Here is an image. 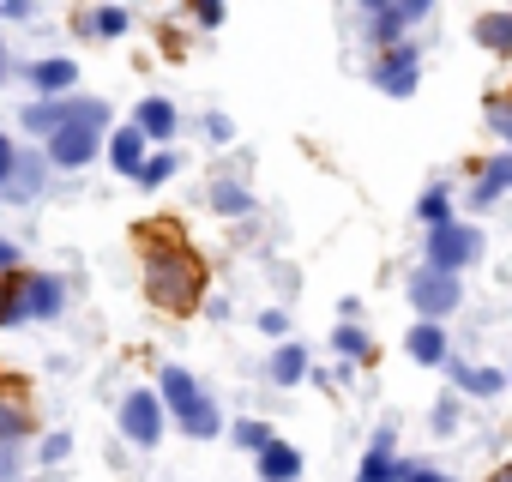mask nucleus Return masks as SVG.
Returning <instances> with one entry per match:
<instances>
[{
  "instance_id": "obj_30",
  "label": "nucleus",
  "mask_w": 512,
  "mask_h": 482,
  "mask_svg": "<svg viewBox=\"0 0 512 482\" xmlns=\"http://www.w3.org/2000/svg\"><path fill=\"white\" fill-rule=\"evenodd\" d=\"M67 452H73V434H43V452H37V458H43V464H61Z\"/></svg>"
},
{
  "instance_id": "obj_21",
  "label": "nucleus",
  "mask_w": 512,
  "mask_h": 482,
  "mask_svg": "<svg viewBox=\"0 0 512 482\" xmlns=\"http://www.w3.org/2000/svg\"><path fill=\"white\" fill-rule=\"evenodd\" d=\"M476 43L488 55H512V13H482L476 19Z\"/></svg>"
},
{
  "instance_id": "obj_34",
  "label": "nucleus",
  "mask_w": 512,
  "mask_h": 482,
  "mask_svg": "<svg viewBox=\"0 0 512 482\" xmlns=\"http://www.w3.org/2000/svg\"><path fill=\"white\" fill-rule=\"evenodd\" d=\"M193 19L211 31V25H223V7H217V0H199V7H193Z\"/></svg>"
},
{
  "instance_id": "obj_6",
  "label": "nucleus",
  "mask_w": 512,
  "mask_h": 482,
  "mask_svg": "<svg viewBox=\"0 0 512 482\" xmlns=\"http://www.w3.org/2000/svg\"><path fill=\"white\" fill-rule=\"evenodd\" d=\"M404 296H410V308H416L422 320H434V326H440V320H446V314H452V308L464 302V284H458L452 272L416 266V272H410V290H404Z\"/></svg>"
},
{
  "instance_id": "obj_39",
  "label": "nucleus",
  "mask_w": 512,
  "mask_h": 482,
  "mask_svg": "<svg viewBox=\"0 0 512 482\" xmlns=\"http://www.w3.org/2000/svg\"><path fill=\"white\" fill-rule=\"evenodd\" d=\"M7 73H13V61H7V49H0V85H7Z\"/></svg>"
},
{
  "instance_id": "obj_16",
  "label": "nucleus",
  "mask_w": 512,
  "mask_h": 482,
  "mask_svg": "<svg viewBox=\"0 0 512 482\" xmlns=\"http://www.w3.org/2000/svg\"><path fill=\"white\" fill-rule=\"evenodd\" d=\"M446 368H452V386H464V392H476V398L506 392V374H500V368H470V362H446Z\"/></svg>"
},
{
  "instance_id": "obj_13",
  "label": "nucleus",
  "mask_w": 512,
  "mask_h": 482,
  "mask_svg": "<svg viewBox=\"0 0 512 482\" xmlns=\"http://www.w3.org/2000/svg\"><path fill=\"white\" fill-rule=\"evenodd\" d=\"M506 187H512V151H500V157L482 169V181L470 187V205H476V211H488V205H500V193H506Z\"/></svg>"
},
{
  "instance_id": "obj_5",
  "label": "nucleus",
  "mask_w": 512,
  "mask_h": 482,
  "mask_svg": "<svg viewBox=\"0 0 512 482\" xmlns=\"http://www.w3.org/2000/svg\"><path fill=\"white\" fill-rule=\"evenodd\" d=\"M476 254H482V229H476V223H458V217H452V223L428 229V266H434V272H452V278H458Z\"/></svg>"
},
{
  "instance_id": "obj_28",
  "label": "nucleus",
  "mask_w": 512,
  "mask_h": 482,
  "mask_svg": "<svg viewBox=\"0 0 512 482\" xmlns=\"http://www.w3.org/2000/svg\"><path fill=\"white\" fill-rule=\"evenodd\" d=\"M85 31H91V37H121V31H127V13H121V7H103V13L85 19Z\"/></svg>"
},
{
  "instance_id": "obj_27",
  "label": "nucleus",
  "mask_w": 512,
  "mask_h": 482,
  "mask_svg": "<svg viewBox=\"0 0 512 482\" xmlns=\"http://www.w3.org/2000/svg\"><path fill=\"white\" fill-rule=\"evenodd\" d=\"M338 356H350V362H368L374 356V344H368V332H356V326H338Z\"/></svg>"
},
{
  "instance_id": "obj_14",
  "label": "nucleus",
  "mask_w": 512,
  "mask_h": 482,
  "mask_svg": "<svg viewBox=\"0 0 512 482\" xmlns=\"http://www.w3.org/2000/svg\"><path fill=\"white\" fill-rule=\"evenodd\" d=\"M296 476H302V452L290 440H272L260 452V482H296Z\"/></svg>"
},
{
  "instance_id": "obj_22",
  "label": "nucleus",
  "mask_w": 512,
  "mask_h": 482,
  "mask_svg": "<svg viewBox=\"0 0 512 482\" xmlns=\"http://www.w3.org/2000/svg\"><path fill=\"white\" fill-rule=\"evenodd\" d=\"M7 193H13L19 205H25V199H37V193H43V157H31V151H25V157H19V169H13V181H7Z\"/></svg>"
},
{
  "instance_id": "obj_9",
  "label": "nucleus",
  "mask_w": 512,
  "mask_h": 482,
  "mask_svg": "<svg viewBox=\"0 0 512 482\" xmlns=\"http://www.w3.org/2000/svg\"><path fill=\"white\" fill-rule=\"evenodd\" d=\"M19 302H25V320H55L67 308V284L49 278V272H25L19 278Z\"/></svg>"
},
{
  "instance_id": "obj_17",
  "label": "nucleus",
  "mask_w": 512,
  "mask_h": 482,
  "mask_svg": "<svg viewBox=\"0 0 512 482\" xmlns=\"http://www.w3.org/2000/svg\"><path fill=\"white\" fill-rule=\"evenodd\" d=\"M67 115H73V103H67V97H55V103H31V109H25V133L55 139V133L67 127Z\"/></svg>"
},
{
  "instance_id": "obj_40",
  "label": "nucleus",
  "mask_w": 512,
  "mask_h": 482,
  "mask_svg": "<svg viewBox=\"0 0 512 482\" xmlns=\"http://www.w3.org/2000/svg\"><path fill=\"white\" fill-rule=\"evenodd\" d=\"M506 386H512V374H506Z\"/></svg>"
},
{
  "instance_id": "obj_20",
  "label": "nucleus",
  "mask_w": 512,
  "mask_h": 482,
  "mask_svg": "<svg viewBox=\"0 0 512 482\" xmlns=\"http://www.w3.org/2000/svg\"><path fill=\"white\" fill-rule=\"evenodd\" d=\"M266 374H272L278 386H296V380L308 374V350H302V344H278L272 362H266Z\"/></svg>"
},
{
  "instance_id": "obj_37",
  "label": "nucleus",
  "mask_w": 512,
  "mask_h": 482,
  "mask_svg": "<svg viewBox=\"0 0 512 482\" xmlns=\"http://www.w3.org/2000/svg\"><path fill=\"white\" fill-rule=\"evenodd\" d=\"M488 121H494V127H500V133H506V139H512V115H500V109H494V115H488Z\"/></svg>"
},
{
  "instance_id": "obj_2",
  "label": "nucleus",
  "mask_w": 512,
  "mask_h": 482,
  "mask_svg": "<svg viewBox=\"0 0 512 482\" xmlns=\"http://www.w3.org/2000/svg\"><path fill=\"white\" fill-rule=\"evenodd\" d=\"M103 127H109V103L79 97L73 115H67V127L49 139V163H55V169H85V163L97 157V145H103Z\"/></svg>"
},
{
  "instance_id": "obj_12",
  "label": "nucleus",
  "mask_w": 512,
  "mask_h": 482,
  "mask_svg": "<svg viewBox=\"0 0 512 482\" xmlns=\"http://www.w3.org/2000/svg\"><path fill=\"white\" fill-rule=\"evenodd\" d=\"M103 151H109V163H115L121 175H133V181H139V175H145V163H151V157H145V133H139V127H115Z\"/></svg>"
},
{
  "instance_id": "obj_15",
  "label": "nucleus",
  "mask_w": 512,
  "mask_h": 482,
  "mask_svg": "<svg viewBox=\"0 0 512 482\" xmlns=\"http://www.w3.org/2000/svg\"><path fill=\"white\" fill-rule=\"evenodd\" d=\"M410 356H416L422 368H440V362H452V356H446V332H440L434 320L410 326Z\"/></svg>"
},
{
  "instance_id": "obj_3",
  "label": "nucleus",
  "mask_w": 512,
  "mask_h": 482,
  "mask_svg": "<svg viewBox=\"0 0 512 482\" xmlns=\"http://www.w3.org/2000/svg\"><path fill=\"white\" fill-rule=\"evenodd\" d=\"M163 404H169V416H175L193 440H217L223 416H217V404L199 392V380H193L187 368H163Z\"/></svg>"
},
{
  "instance_id": "obj_31",
  "label": "nucleus",
  "mask_w": 512,
  "mask_h": 482,
  "mask_svg": "<svg viewBox=\"0 0 512 482\" xmlns=\"http://www.w3.org/2000/svg\"><path fill=\"white\" fill-rule=\"evenodd\" d=\"M13 169H19V151H13V139H7V133H0V187L13 181Z\"/></svg>"
},
{
  "instance_id": "obj_10",
  "label": "nucleus",
  "mask_w": 512,
  "mask_h": 482,
  "mask_svg": "<svg viewBox=\"0 0 512 482\" xmlns=\"http://www.w3.org/2000/svg\"><path fill=\"white\" fill-rule=\"evenodd\" d=\"M404 464L410 458L392 452V428H380L374 446H368V458H362V470H356V482H404Z\"/></svg>"
},
{
  "instance_id": "obj_38",
  "label": "nucleus",
  "mask_w": 512,
  "mask_h": 482,
  "mask_svg": "<svg viewBox=\"0 0 512 482\" xmlns=\"http://www.w3.org/2000/svg\"><path fill=\"white\" fill-rule=\"evenodd\" d=\"M488 482H512V464H500V470H488Z\"/></svg>"
},
{
  "instance_id": "obj_33",
  "label": "nucleus",
  "mask_w": 512,
  "mask_h": 482,
  "mask_svg": "<svg viewBox=\"0 0 512 482\" xmlns=\"http://www.w3.org/2000/svg\"><path fill=\"white\" fill-rule=\"evenodd\" d=\"M404 482H452L446 470H428V464H404Z\"/></svg>"
},
{
  "instance_id": "obj_1",
  "label": "nucleus",
  "mask_w": 512,
  "mask_h": 482,
  "mask_svg": "<svg viewBox=\"0 0 512 482\" xmlns=\"http://www.w3.org/2000/svg\"><path fill=\"white\" fill-rule=\"evenodd\" d=\"M145 296L157 308H169V314H193L199 296H205V260L193 248H175V254L151 260L145 266Z\"/></svg>"
},
{
  "instance_id": "obj_29",
  "label": "nucleus",
  "mask_w": 512,
  "mask_h": 482,
  "mask_svg": "<svg viewBox=\"0 0 512 482\" xmlns=\"http://www.w3.org/2000/svg\"><path fill=\"white\" fill-rule=\"evenodd\" d=\"M169 175H175V151H157V157L145 163V175H139V181H145V187H163Z\"/></svg>"
},
{
  "instance_id": "obj_7",
  "label": "nucleus",
  "mask_w": 512,
  "mask_h": 482,
  "mask_svg": "<svg viewBox=\"0 0 512 482\" xmlns=\"http://www.w3.org/2000/svg\"><path fill=\"white\" fill-rule=\"evenodd\" d=\"M121 434L133 446H157L163 440V392H127L121 398Z\"/></svg>"
},
{
  "instance_id": "obj_25",
  "label": "nucleus",
  "mask_w": 512,
  "mask_h": 482,
  "mask_svg": "<svg viewBox=\"0 0 512 482\" xmlns=\"http://www.w3.org/2000/svg\"><path fill=\"white\" fill-rule=\"evenodd\" d=\"M211 205H217L223 217H241L253 199H247V187H235V181H217V187H211Z\"/></svg>"
},
{
  "instance_id": "obj_36",
  "label": "nucleus",
  "mask_w": 512,
  "mask_h": 482,
  "mask_svg": "<svg viewBox=\"0 0 512 482\" xmlns=\"http://www.w3.org/2000/svg\"><path fill=\"white\" fill-rule=\"evenodd\" d=\"M13 266H19V248H13L7 235H0V272H13Z\"/></svg>"
},
{
  "instance_id": "obj_32",
  "label": "nucleus",
  "mask_w": 512,
  "mask_h": 482,
  "mask_svg": "<svg viewBox=\"0 0 512 482\" xmlns=\"http://www.w3.org/2000/svg\"><path fill=\"white\" fill-rule=\"evenodd\" d=\"M0 482H19V446H0Z\"/></svg>"
},
{
  "instance_id": "obj_18",
  "label": "nucleus",
  "mask_w": 512,
  "mask_h": 482,
  "mask_svg": "<svg viewBox=\"0 0 512 482\" xmlns=\"http://www.w3.org/2000/svg\"><path fill=\"white\" fill-rule=\"evenodd\" d=\"M133 127H139L145 139H175V103H163V97H145Z\"/></svg>"
},
{
  "instance_id": "obj_35",
  "label": "nucleus",
  "mask_w": 512,
  "mask_h": 482,
  "mask_svg": "<svg viewBox=\"0 0 512 482\" xmlns=\"http://www.w3.org/2000/svg\"><path fill=\"white\" fill-rule=\"evenodd\" d=\"M284 326H290V314H284V308H266V314H260V332H284Z\"/></svg>"
},
{
  "instance_id": "obj_4",
  "label": "nucleus",
  "mask_w": 512,
  "mask_h": 482,
  "mask_svg": "<svg viewBox=\"0 0 512 482\" xmlns=\"http://www.w3.org/2000/svg\"><path fill=\"white\" fill-rule=\"evenodd\" d=\"M422 19H428V0H374V7H362V37L380 49H398L404 31Z\"/></svg>"
},
{
  "instance_id": "obj_26",
  "label": "nucleus",
  "mask_w": 512,
  "mask_h": 482,
  "mask_svg": "<svg viewBox=\"0 0 512 482\" xmlns=\"http://www.w3.org/2000/svg\"><path fill=\"white\" fill-rule=\"evenodd\" d=\"M25 320V302H19V278H0V332Z\"/></svg>"
},
{
  "instance_id": "obj_11",
  "label": "nucleus",
  "mask_w": 512,
  "mask_h": 482,
  "mask_svg": "<svg viewBox=\"0 0 512 482\" xmlns=\"http://www.w3.org/2000/svg\"><path fill=\"white\" fill-rule=\"evenodd\" d=\"M25 79H31V85H37V91L55 103L61 91H73L79 67H73V55H49V61H31V67H25Z\"/></svg>"
},
{
  "instance_id": "obj_23",
  "label": "nucleus",
  "mask_w": 512,
  "mask_h": 482,
  "mask_svg": "<svg viewBox=\"0 0 512 482\" xmlns=\"http://www.w3.org/2000/svg\"><path fill=\"white\" fill-rule=\"evenodd\" d=\"M416 217H422L428 229H440V223H452V193H446V187H428V193L416 199Z\"/></svg>"
},
{
  "instance_id": "obj_24",
  "label": "nucleus",
  "mask_w": 512,
  "mask_h": 482,
  "mask_svg": "<svg viewBox=\"0 0 512 482\" xmlns=\"http://www.w3.org/2000/svg\"><path fill=\"white\" fill-rule=\"evenodd\" d=\"M229 434H235V446H247V452H253V458H260V452H266V446H272V440H278V434H272V428H266V422H235V428H229Z\"/></svg>"
},
{
  "instance_id": "obj_19",
  "label": "nucleus",
  "mask_w": 512,
  "mask_h": 482,
  "mask_svg": "<svg viewBox=\"0 0 512 482\" xmlns=\"http://www.w3.org/2000/svg\"><path fill=\"white\" fill-rule=\"evenodd\" d=\"M25 434H31V404L0 398V446H25Z\"/></svg>"
},
{
  "instance_id": "obj_8",
  "label": "nucleus",
  "mask_w": 512,
  "mask_h": 482,
  "mask_svg": "<svg viewBox=\"0 0 512 482\" xmlns=\"http://www.w3.org/2000/svg\"><path fill=\"white\" fill-rule=\"evenodd\" d=\"M374 85H380L386 97H410V91L422 85V61H416V49H410V43L380 49V55H374Z\"/></svg>"
}]
</instances>
